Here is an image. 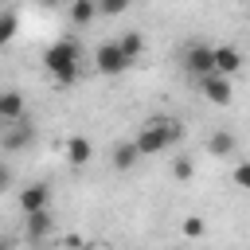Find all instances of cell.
Here are the masks:
<instances>
[{"label": "cell", "instance_id": "1", "mask_svg": "<svg viewBox=\"0 0 250 250\" xmlns=\"http://www.w3.org/2000/svg\"><path fill=\"white\" fill-rule=\"evenodd\" d=\"M78 43L74 39H59V43H51L47 47V55H43V66L51 70V78L59 82V86H70L74 78H78Z\"/></svg>", "mask_w": 250, "mask_h": 250}, {"label": "cell", "instance_id": "2", "mask_svg": "<svg viewBox=\"0 0 250 250\" xmlns=\"http://www.w3.org/2000/svg\"><path fill=\"white\" fill-rule=\"evenodd\" d=\"M176 137H180V121H176V117H152V121L141 125L137 148H141V156H160Z\"/></svg>", "mask_w": 250, "mask_h": 250}, {"label": "cell", "instance_id": "3", "mask_svg": "<svg viewBox=\"0 0 250 250\" xmlns=\"http://www.w3.org/2000/svg\"><path fill=\"white\" fill-rule=\"evenodd\" d=\"M94 66H98V74H125L129 66H133V59L121 51V43L117 39H109V43H102L98 51H94Z\"/></svg>", "mask_w": 250, "mask_h": 250}, {"label": "cell", "instance_id": "4", "mask_svg": "<svg viewBox=\"0 0 250 250\" xmlns=\"http://www.w3.org/2000/svg\"><path fill=\"white\" fill-rule=\"evenodd\" d=\"M184 70H188L191 78H203V74H211V70H215V47L191 43V47L184 51Z\"/></svg>", "mask_w": 250, "mask_h": 250}, {"label": "cell", "instance_id": "5", "mask_svg": "<svg viewBox=\"0 0 250 250\" xmlns=\"http://www.w3.org/2000/svg\"><path fill=\"white\" fill-rule=\"evenodd\" d=\"M199 90H203V98L207 102H215V105H230V78L227 74H219V70H211V74H203L199 78Z\"/></svg>", "mask_w": 250, "mask_h": 250}, {"label": "cell", "instance_id": "6", "mask_svg": "<svg viewBox=\"0 0 250 250\" xmlns=\"http://www.w3.org/2000/svg\"><path fill=\"white\" fill-rule=\"evenodd\" d=\"M35 141V125L31 121H8V129H4V137H0V148L4 152H20V148H27Z\"/></svg>", "mask_w": 250, "mask_h": 250}, {"label": "cell", "instance_id": "7", "mask_svg": "<svg viewBox=\"0 0 250 250\" xmlns=\"http://www.w3.org/2000/svg\"><path fill=\"white\" fill-rule=\"evenodd\" d=\"M51 203V191H47V184H27L23 191H20V211L23 215H31V211H43Z\"/></svg>", "mask_w": 250, "mask_h": 250}, {"label": "cell", "instance_id": "8", "mask_svg": "<svg viewBox=\"0 0 250 250\" xmlns=\"http://www.w3.org/2000/svg\"><path fill=\"white\" fill-rule=\"evenodd\" d=\"M215 70L227 74V78L238 74V70H242V51H238V47H227V43L215 47Z\"/></svg>", "mask_w": 250, "mask_h": 250}, {"label": "cell", "instance_id": "9", "mask_svg": "<svg viewBox=\"0 0 250 250\" xmlns=\"http://www.w3.org/2000/svg\"><path fill=\"white\" fill-rule=\"evenodd\" d=\"M51 227H55V219H51V211H47V207L27 215V238H31V242H43V238L51 234Z\"/></svg>", "mask_w": 250, "mask_h": 250}, {"label": "cell", "instance_id": "10", "mask_svg": "<svg viewBox=\"0 0 250 250\" xmlns=\"http://www.w3.org/2000/svg\"><path fill=\"white\" fill-rule=\"evenodd\" d=\"M90 156H94V145H90L86 137H70V141H66V160H70L74 168L90 164Z\"/></svg>", "mask_w": 250, "mask_h": 250}, {"label": "cell", "instance_id": "11", "mask_svg": "<svg viewBox=\"0 0 250 250\" xmlns=\"http://www.w3.org/2000/svg\"><path fill=\"white\" fill-rule=\"evenodd\" d=\"M23 117V98L16 94V90H8L4 98H0V121L8 125V121H20Z\"/></svg>", "mask_w": 250, "mask_h": 250}, {"label": "cell", "instance_id": "12", "mask_svg": "<svg viewBox=\"0 0 250 250\" xmlns=\"http://www.w3.org/2000/svg\"><path fill=\"white\" fill-rule=\"evenodd\" d=\"M137 160H141V148H137V141H125V145H117V148H113V168H117V172L133 168Z\"/></svg>", "mask_w": 250, "mask_h": 250}, {"label": "cell", "instance_id": "13", "mask_svg": "<svg viewBox=\"0 0 250 250\" xmlns=\"http://www.w3.org/2000/svg\"><path fill=\"white\" fill-rule=\"evenodd\" d=\"M102 8H98V0H70V20L78 23V27H86V23H94V16H98Z\"/></svg>", "mask_w": 250, "mask_h": 250}, {"label": "cell", "instance_id": "14", "mask_svg": "<svg viewBox=\"0 0 250 250\" xmlns=\"http://www.w3.org/2000/svg\"><path fill=\"white\" fill-rule=\"evenodd\" d=\"M207 152H211V156H230V152H234V137H230L227 129L211 133V137H207Z\"/></svg>", "mask_w": 250, "mask_h": 250}, {"label": "cell", "instance_id": "15", "mask_svg": "<svg viewBox=\"0 0 250 250\" xmlns=\"http://www.w3.org/2000/svg\"><path fill=\"white\" fill-rule=\"evenodd\" d=\"M117 43H121V51H125V55H129L133 62H137V55L145 51V39H141V31H125V35H121Z\"/></svg>", "mask_w": 250, "mask_h": 250}, {"label": "cell", "instance_id": "16", "mask_svg": "<svg viewBox=\"0 0 250 250\" xmlns=\"http://www.w3.org/2000/svg\"><path fill=\"white\" fill-rule=\"evenodd\" d=\"M172 176H176V180H191V176H195V164H191L188 156H180V160L172 164Z\"/></svg>", "mask_w": 250, "mask_h": 250}, {"label": "cell", "instance_id": "17", "mask_svg": "<svg viewBox=\"0 0 250 250\" xmlns=\"http://www.w3.org/2000/svg\"><path fill=\"white\" fill-rule=\"evenodd\" d=\"M234 184H238L242 191H250V160H242V164H234Z\"/></svg>", "mask_w": 250, "mask_h": 250}, {"label": "cell", "instance_id": "18", "mask_svg": "<svg viewBox=\"0 0 250 250\" xmlns=\"http://www.w3.org/2000/svg\"><path fill=\"white\" fill-rule=\"evenodd\" d=\"M129 4H133V0H98V8H102L105 16H121Z\"/></svg>", "mask_w": 250, "mask_h": 250}, {"label": "cell", "instance_id": "19", "mask_svg": "<svg viewBox=\"0 0 250 250\" xmlns=\"http://www.w3.org/2000/svg\"><path fill=\"white\" fill-rule=\"evenodd\" d=\"M12 35H16V16L8 12V16L0 20V43H12Z\"/></svg>", "mask_w": 250, "mask_h": 250}, {"label": "cell", "instance_id": "20", "mask_svg": "<svg viewBox=\"0 0 250 250\" xmlns=\"http://www.w3.org/2000/svg\"><path fill=\"white\" fill-rule=\"evenodd\" d=\"M184 234L188 238H199L203 234V219H184Z\"/></svg>", "mask_w": 250, "mask_h": 250}, {"label": "cell", "instance_id": "21", "mask_svg": "<svg viewBox=\"0 0 250 250\" xmlns=\"http://www.w3.org/2000/svg\"><path fill=\"white\" fill-rule=\"evenodd\" d=\"M39 4H47V8H51V4H59V0H39Z\"/></svg>", "mask_w": 250, "mask_h": 250}]
</instances>
